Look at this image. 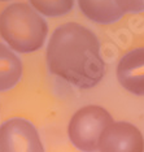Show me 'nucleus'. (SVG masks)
<instances>
[{"label":"nucleus","instance_id":"obj_9","mask_svg":"<svg viewBox=\"0 0 144 152\" xmlns=\"http://www.w3.org/2000/svg\"><path fill=\"white\" fill-rule=\"evenodd\" d=\"M30 4L39 15L56 17L69 13L74 0H30Z\"/></svg>","mask_w":144,"mask_h":152},{"label":"nucleus","instance_id":"obj_6","mask_svg":"<svg viewBox=\"0 0 144 152\" xmlns=\"http://www.w3.org/2000/svg\"><path fill=\"white\" fill-rule=\"evenodd\" d=\"M118 82L134 95H144V47L135 48L121 57L117 65Z\"/></svg>","mask_w":144,"mask_h":152},{"label":"nucleus","instance_id":"obj_4","mask_svg":"<svg viewBox=\"0 0 144 152\" xmlns=\"http://www.w3.org/2000/svg\"><path fill=\"white\" fill-rule=\"evenodd\" d=\"M0 152H44V148L31 122L11 118L0 125Z\"/></svg>","mask_w":144,"mask_h":152},{"label":"nucleus","instance_id":"obj_1","mask_svg":"<svg viewBox=\"0 0 144 152\" xmlns=\"http://www.w3.org/2000/svg\"><path fill=\"white\" fill-rule=\"evenodd\" d=\"M49 70L79 88H91L103 79L105 64L100 44L90 29L68 22L53 31L47 47Z\"/></svg>","mask_w":144,"mask_h":152},{"label":"nucleus","instance_id":"obj_7","mask_svg":"<svg viewBox=\"0 0 144 152\" xmlns=\"http://www.w3.org/2000/svg\"><path fill=\"white\" fill-rule=\"evenodd\" d=\"M81 11L94 22L113 23L123 16L116 0H78Z\"/></svg>","mask_w":144,"mask_h":152},{"label":"nucleus","instance_id":"obj_8","mask_svg":"<svg viewBox=\"0 0 144 152\" xmlns=\"http://www.w3.org/2000/svg\"><path fill=\"white\" fill-rule=\"evenodd\" d=\"M22 74V64L17 55L0 43V91L15 87Z\"/></svg>","mask_w":144,"mask_h":152},{"label":"nucleus","instance_id":"obj_10","mask_svg":"<svg viewBox=\"0 0 144 152\" xmlns=\"http://www.w3.org/2000/svg\"><path fill=\"white\" fill-rule=\"evenodd\" d=\"M122 13H140L144 11V0H116Z\"/></svg>","mask_w":144,"mask_h":152},{"label":"nucleus","instance_id":"obj_2","mask_svg":"<svg viewBox=\"0 0 144 152\" xmlns=\"http://www.w3.org/2000/svg\"><path fill=\"white\" fill-rule=\"evenodd\" d=\"M48 26L43 17L25 3L8 5L0 15V35L13 51L29 53L44 44Z\"/></svg>","mask_w":144,"mask_h":152},{"label":"nucleus","instance_id":"obj_3","mask_svg":"<svg viewBox=\"0 0 144 152\" xmlns=\"http://www.w3.org/2000/svg\"><path fill=\"white\" fill-rule=\"evenodd\" d=\"M112 122L113 118L107 109L99 105H86L70 118L68 135L79 151L95 152L99 150V139L103 131Z\"/></svg>","mask_w":144,"mask_h":152},{"label":"nucleus","instance_id":"obj_11","mask_svg":"<svg viewBox=\"0 0 144 152\" xmlns=\"http://www.w3.org/2000/svg\"><path fill=\"white\" fill-rule=\"evenodd\" d=\"M0 1H7V0H0Z\"/></svg>","mask_w":144,"mask_h":152},{"label":"nucleus","instance_id":"obj_5","mask_svg":"<svg viewBox=\"0 0 144 152\" xmlns=\"http://www.w3.org/2000/svg\"><path fill=\"white\" fill-rule=\"evenodd\" d=\"M100 152H144V138L130 122L113 121L99 139Z\"/></svg>","mask_w":144,"mask_h":152}]
</instances>
